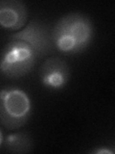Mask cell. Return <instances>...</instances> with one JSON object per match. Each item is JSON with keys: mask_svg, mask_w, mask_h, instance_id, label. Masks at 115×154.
<instances>
[{"mask_svg": "<svg viewBox=\"0 0 115 154\" xmlns=\"http://www.w3.org/2000/svg\"><path fill=\"white\" fill-rule=\"evenodd\" d=\"M54 46L66 54L86 49L93 37V24L87 16L70 13L61 17L51 31Z\"/></svg>", "mask_w": 115, "mask_h": 154, "instance_id": "1", "label": "cell"}, {"mask_svg": "<svg viewBox=\"0 0 115 154\" xmlns=\"http://www.w3.org/2000/svg\"><path fill=\"white\" fill-rule=\"evenodd\" d=\"M11 40L25 42L35 51L37 57H43L54 49L52 34L43 23L32 20L21 30L10 36Z\"/></svg>", "mask_w": 115, "mask_h": 154, "instance_id": "4", "label": "cell"}, {"mask_svg": "<svg viewBox=\"0 0 115 154\" xmlns=\"http://www.w3.org/2000/svg\"><path fill=\"white\" fill-rule=\"evenodd\" d=\"M40 75L43 86L48 89L59 90L63 88L68 82L70 69L61 58L51 57L42 64Z\"/></svg>", "mask_w": 115, "mask_h": 154, "instance_id": "5", "label": "cell"}, {"mask_svg": "<svg viewBox=\"0 0 115 154\" xmlns=\"http://www.w3.org/2000/svg\"><path fill=\"white\" fill-rule=\"evenodd\" d=\"M0 144L1 147L12 153H27L32 150L33 141L27 133L17 132L7 135L4 139L3 131H0Z\"/></svg>", "mask_w": 115, "mask_h": 154, "instance_id": "7", "label": "cell"}, {"mask_svg": "<svg viewBox=\"0 0 115 154\" xmlns=\"http://www.w3.org/2000/svg\"><path fill=\"white\" fill-rule=\"evenodd\" d=\"M0 96V120L2 126L8 130L23 126L31 115V101L25 91L17 89H3Z\"/></svg>", "mask_w": 115, "mask_h": 154, "instance_id": "3", "label": "cell"}, {"mask_svg": "<svg viewBox=\"0 0 115 154\" xmlns=\"http://www.w3.org/2000/svg\"><path fill=\"white\" fill-rule=\"evenodd\" d=\"M28 13L25 4L19 0L0 2V24L5 29L18 31L25 25Z\"/></svg>", "mask_w": 115, "mask_h": 154, "instance_id": "6", "label": "cell"}, {"mask_svg": "<svg viewBox=\"0 0 115 154\" xmlns=\"http://www.w3.org/2000/svg\"><path fill=\"white\" fill-rule=\"evenodd\" d=\"M37 58L38 57L28 43L11 40L2 50L0 65L2 74L12 79L20 78L33 69Z\"/></svg>", "mask_w": 115, "mask_h": 154, "instance_id": "2", "label": "cell"}, {"mask_svg": "<svg viewBox=\"0 0 115 154\" xmlns=\"http://www.w3.org/2000/svg\"><path fill=\"white\" fill-rule=\"evenodd\" d=\"M95 153H113V151L108 150V149H98L95 151Z\"/></svg>", "mask_w": 115, "mask_h": 154, "instance_id": "8", "label": "cell"}]
</instances>
